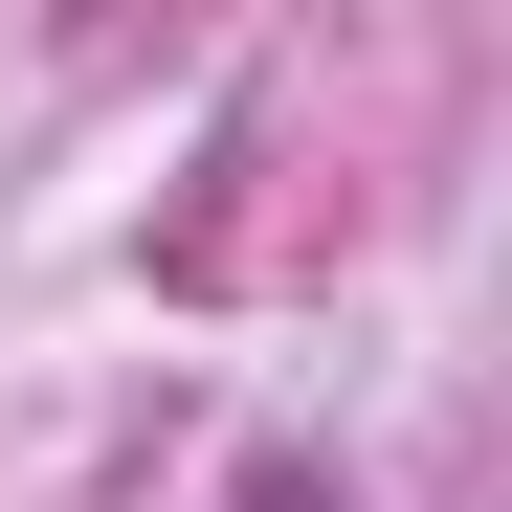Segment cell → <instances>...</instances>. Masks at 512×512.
I'll return each instance as SVG.
<instances>
[{"mask_svg":"<svg viewBox=\"0 0 512 512\" xmlns=\"http://www.w3.org/2000/svg\"><path fill=\"white\" fill-rule=\"evenodd\" d=\"M223 512H357V490H334V468H312V446H268V468H245V490H223Z\"/></svg>","mask_w":512,"mask_h":512,"instance_id":"1","label":"cell"}]
</instances>
